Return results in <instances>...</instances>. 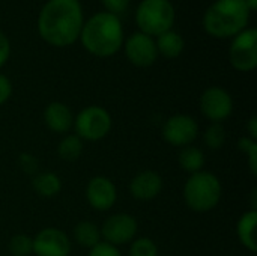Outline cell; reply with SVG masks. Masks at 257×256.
Masks as SVG:
<instances>
[{
	"instance_id": "obj_29",
	"label": "cell",
	"mask_w": 257,
	"mask_h": 256,
	"mask_svg": "<svg viewBox=\"0 0 257 256\" xmlns=\"http://www.w3.org/2000/svg\"><path fill=\"white\" fill-rule=\"evenodd\" d=\"M12 94V84L9 81V78L3 74H0V106L5 104Z\"/></svg>"
},
{
	"instance_id": "obj_4",
	"label": "cell",
	"mask_w": 257,
	"mask_h": 256,
	"mask_svg": "<svg viewBox=\"0 0 257 256\" xmlns=\"http://www.w3.org/2000/svg\"><path fill=\"white\" fill-rule=\"evenodd\" d=\"M223 195V187L220 180L211 174L200 170L193 174L184 187V199L190 210L196 213H208L214 210Z\"/></svg>"
},
{
	"instance_id": "obj_23",
	"label": "cell",
	"mask_w": 257,
	"mask_h": 256,
	"mask_svg": "<svg viewBox=\"0 0 257 256\" xmlns=\"http://www.w3.org/2000/svg\"><path fill=\"white\" fill-rule=\"evenodd\" d=\"M9 252L12 256H29L33 253V238L24 234H17L9 241Z\"/></svg>"
},
{
	"instance_id": "obj_18",
	"label": "cell",
	"mask_w": 257,
	"mask_h": 256,
	"mask_svg": "<svg viewBox=\"0 0 257 256\" xmlns=\"http://www.w3.org/2000/svg\"><path fill=\"white\" fill-rule=\"evenodd\" d=\"M32 186L35 192L44 198H53L60 193L62 190V181L60 178L53 172H39L33 177Z\"/></svg>"
},
{
	"instance_id": "obj_21",
	"label": "cell",
	"mask_w": 257,
	"mask_h": 256,
	"mask_svg": "<svg viewBox=\"0 0 257 256\" xmlns=\"http://www.w3.org/2000/svg\"><path fill=\"white\" fill-rule=\"evenodd\" d=\"M57 152L62 160L75 161L80 158V155L83 152V140L75 134L65 136L57 146Z\"/></svg>"
},
{
	"instance_id": "obj_13",
	"label": "cell",
	"mask_w": 257,
	"mask_h": 256,
	"mask_svg": "<svg viewBox=\"0 0 257 256\" xmlns=\"http://www.w3.org/2000/svg\"><path fill=\"white\" fill-rule=\"evenodd\" d=\"M86 199L96 211H108L117 199L114 183L107 177H93L86 187Z\"/></svg>"
},
{
	"instance_id": "obj_14",
	"label": "cell",
	"mask_w": 257,
	"mask_h": 256,
	"mask_svg": "<svg viewBox=\"0 0 257 256\" xmlns=\"http://www.w3.org/2000/svg\"><path fill=\"white\" fill-rule=\"evenodd\" d=\"M163 190V178L155 170H142L130 183V192L134 199L152 201Z\"/></svg>"
},
{
	"instance_id": "obj_31",
	"label": "cell",
	"mask_w": 257,
	"mask_h": 256,
	"mask_svg": "<svg viewBox=\"0 0 257 256\" xmlns=\"http://www.w3.org/2000/svg\"><path fill=\"white\" fill-rule=\"evenodd\" d=\"M248 134H250V139L257 140V116H251V119L248 121Z\"/></svg>"
},
{
	"instance_id": "obj_16",
	"label": "cell",
	"mask_w": 257,
	"mask_h": 256,
	"mask_svg": "<svg viewBox=\"0 0 257 256\" xmlns=\"http://www.w3.org/2000/svg\"><path fill=\"white\" fill-rule=\"evenodd\" d=\"M155 45H157L158 54H161L163 57L176 59L182 54V51L185 48V41H184L181 33L170 29V30L157 36Z\"/></svg>"
},
{
	"instance_id": "obj_6",
	"label": "cell",
	"mask_w": 257,
	"mask_h": 256,
	"mask_svg": "<svg viewBox=\"0 0 257 256\" xmlns=\"http://www.w3.org/2000/svg\"><path fill=\"white\" fill-rule=\"evenodd\" d=\"M113 121L110 113L101 106H89L80 110L77 118H74L75 136L81 140L98 142L104 139L111 130Z\"/></svg>"
},
{
	"instance_id": "obj_20",
	"label": "cell",
	"mask_w": 257,
	"mask_h": 256,
	"mask_svg": "<svg viewBox=\"0 0 257 256\" xmlns=\"http://www.w3.org/2000/svg\"><path fill=\"white\" fill-rule=\"evenodd\" d=\"M179 166L188 174H197L205 166V154L196 146H185L179 152Z\"/></svg>"
},
{
	"instance_id": "obj_25",
	"label": "cell",
	"mask_w": 257,
	"mask_h": 256,
	"mask_svg": "<svg viewBox=\"0 0 257 256\" xmlns=\"http://www.w3.org/2000/svg\"><path fill=\"white\" fill-rule=\"evenodd\" d=\"M239 151L244 152L248 158V166L253 175L257 174V142L250 137H242L238 143Z\"/></svg>"
},
{
	"instance_id": "obj_7",
	"label": "cell",
	"mask_w": 257,
	"mask_h": 256,
	"mask_svg": "<svg viewBox=\"0 0 257 256\" xmlns=\"http://www.w3.org/2000/svg\"><path fill=\"white\" fill-rule=\"evenodd\" d=\"M230 65L241 72H250L257 66V30L247 27L233 36L229 48Z\"/></svg>"
},
{
	"instance_id": "obj_24",
	"label": "cell",
	"mask_w": 257,
	"mask_h": 256,
	"mask_svg": "<svg viewBox=\"0 0 257 256\" xmlns=\"http://www.w3.org/2000/svg\"><path fill=\"white\" fill-rule=\"evenodd\" d=\"M130 256H158V247L151 238H134L131 241Z\"/></svg>"
},
{
	"instance_id": "obj_26",
	"label": "cell",
	"mask_w": 257,
	"mask_h": 256,
	"mask_svg": "<svg viewBox=\"0 0 257 256\" xmlns=\"http://www.w3.org/2000/svg\"><path fill=\"white\" fill-rule=\"evenodd\" d=\"M89 256H122L116 246H111L105 241L98 243L93 249H90Z\"/></svg>"
},
{
	"instance_id": "obj_9",
	"label": "cell",
	"mask_w": 257,
	"mask_h": 256,
	"mask_svg": "<svg viewBox=\"0 0 257 256\" xmlns=\"http://www.w3.org/2000/svg\"><path fill=\"white\" fill-rule=\"evenodd\" d=\"M199 134V125L190 115H175L163 127V137L173 146H190Z\"/></svg>"
},
{
	"instance_id": "obj_12",
	"label": "cell",
	"mask_w": 257,
	"mask_h": 256,
	"mask_svg": "<svg viewBox=\"0 0 257 256\" xmlns=\"http://www.w3.org/2000/svg\"><path fill=\"white\" fill-rule=\"evenodd\" d=\"M33 253L36 256H69L71 241L57 228H45L33 238Z\"/></svg>"
},
{
	"instance_id": "obj_8",
	"label": "cell",
	"mask_w": 257,
	"mask_h": 256,
	"mask_svg": "<svg viewBox=\"0 0 257 256\" xmlns=\"http://www.w3.org/2000/svg\"><path fill=\"white\" fill-rule=\"evenodd\" d=\"M200 110L209 121L221 122L232 115L233 100L226 89L220 86H211L205 89L200 97Z\"/></svg>"
},
{
	"instance_id": "obj_2",
	"label": "cell",
	"mask_w": 257,
	"mask_h": 256,
	"mask_svg": "<svg viewBox=\"0 0 257 256\" xmlns=\"http://www.w3.org/2000/svg\"><path fill=\"white\" fill-rule=\"evenodd\" d=\"M80 39L90 54L110 57L116 54L123 44V27L117 15L98 12L83 24Z\"/></svg>"
},
{
	"instance_id": "obj_32",
	"label": "cell",
	"mask_w": 257,
	"mask_h": 256,
	"mask_svg": "<svg viewBox=\"0 0 257 256\" xmlns=\"http://www.w3.org/2000/svg\"><path fill=\"white\" fill-rule=\"evenodd\" d=\"M245 3H247L250 11H256L257 9V0H245Z\"/></svg>"
},
{
	"instance_id": "obj_30",
	"label": "cell",
	"mask_w": 257,
	"mask_h": 256,
	"mask_svg": "<svg viewBox=\"0 0 257 256\" xmlns=\"http://www.w3.org/2000/svg\"><path fill=\"white\" fill-rule=\"evenodd\" d=\"M11 54V44L9 39L6 38V35L3 32H0V68L8 62Z\"/></svg>"
},
{
	"instance_id": "obj_19",
	"label": "cell",
	"mask_w": 257,
	"mask_h": 256,
	"mask_svg": "<svg viewBox=\"0 0 257 256\" xmlns=\"http://www.w3.org/2000/svg\"><path fill=\"white\" fill-rule=\"evenodd\" d=\"M74 238L81 247L93 249L101 243V229L92 222H80L74 228Z\"/></svg>"
},
{
	"instance_id": "obj_15",
	"label": "cell",
	"mask_w": 257,
	"mask_h": 256,
	"mask_svg": "<svg viewBox=\"0 0 257 256\" xmlns=\"http://www.w3.org/2000/svg\"><path fill=\"white\" fill-rule=\"evenodd\" d=\"M45 125L54 133H66L74 125V115L71 109L59 101L50 103L44 110Z\"/></svg>"
},
{
	"instance_id": "obj_11",
	"label": "cell",
	"mask_w": 257,
	"mask_h": 256,
	"mask_svg": "<svg viewBox=\"0 0 257 256\" xmlns=\"http://www.w3.org/2000/svg\"><path fill=\"white\" fill-rule=\"evenodd\" d=\"M125 54L128 60L139 68H148L155 63L158 57L157 45L152 36L136 32L125 41Z\"/></svg>"
},
{
	"instance_id": "obj_3",
	"label": "cell",
	"mask_w": 257,
	"mask_h": 256,
	"mask_svg": "<svg viewBox=\"0 0 257 256\" xmlns=\"http://www.w3.org/2000/svg\"><path fill=\"white\" fill-rule=\"evenodd\" d=\"M250 14L245 0H215L203 15V27L214 38H233L247 29Z\"/></svg>"
},
{
	"instance_id": "obj_17",
	"label": "cell",
	"mask_w": 257,
	"mask_h": 256,
	"mask_svg": "<svg viewBox=\"0 0 257 256\" xmlns=\"http://www.w3.org/2000/svg\"><path fill=\"white\" fill-rule=\"evenodd\" d=\"M256 223H257V211L256 210H250L247 213H244L236 225V234L238 238L241 241V244L248 249L250 252H256L257 250V241H256Z\"/></svg>"
},
{
	"instance_id": "obj_5",
	"label": "cell",
	"mask_w": 257,
	"mask_h": 256,
	"mask_svg": "<svg viewBox=\"0 0 257 256\" xmlns=\"http://www.w3.org/2000/svg\"><path fill=\"white\" fill-rule=\"evenodd\" d=\"M175 8L170 0H142L136 11V23L142 33L158 36L173 27Z\"/></svg>"
},
{
	"instance_id": "obj_1",
	"label": "cell",
	"mask_w": 257,
	"mask_h": 256,
	"mask_svg": "<svg viewBox=\"0 0 257 256\" xmlns=\"http://www.w3.org/2000/svg\"><path fill=\"white\" fill-rule=\"evenodd\" d=\"M84 24L78 0H48L38 17L39 36L53 47L72 45Z\"/></svg>"
},
{
	"instance_id": "obj_22",
	"label": "cell",
	"mask_w": 257,
	"mask_h": 256,
	"mask_svg": "<svg viewBox=\"0 0 257 256\" xmlns=\"http://www.w3.org/2000/svg\"><path fill=\"white\" fill-rule=\"evenodd\" d=\"M226 139H227V134H226V128L223 127L221 122H212L205 134H203V140H205V145L209 148V149H221L224 145H226Z\"/></svg>"
},
{
	"instance_id": "obj_27",
	"label": "cell",
	"mask_w": 257,
	"mask_h": 256,
	"mask_svg": "<svg viewBox=\"0 0 257 256\" xmlns=\"http://www.w3.org/2000/svg\"><path fill=\"white\" fill-rule=\"evenodd\" d=\"M18 163H20V167L26 174H35L38 170V160L32 154H27V152L20 154Z\"/></svg>"
},
{
	"instance_id": "obj_10",
	"label": "cell",
	"mask_w": 257,
	"mask_h": 256,
	"mask_svg": "<svg viewBox=\"0 0 257 256\" xmlns=\"http://www.w3.org/2000/svg\"><path fill=\"white\" fill-rule=\"evenodd\" d=\"M137 220L131 214L119 213L114 216H110L102 228H101V237L105 240V243L111 246H122L126 243H131L137 235Z\"/></svg>"
},
{
	"instance_id": "obj_28",
	"label": "cell",
	"mask_w": 257,
	"mask_h": 256,
	"mask_svg": "<svg viewBox=\"0 0 257 256\" xmlns=\"http://www.w3.org/2000/svg\"><path fill=\"white\" fill-rule=\"evenodd\" d=\"M130 2L131 0H102V5L107 8V12L117 15L128 8Z\"/></svg>"
}]
</instances>
